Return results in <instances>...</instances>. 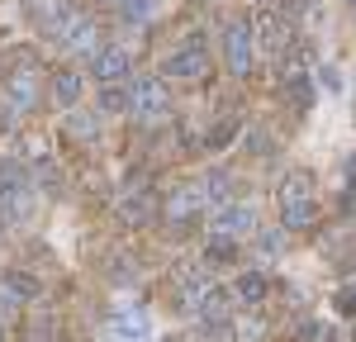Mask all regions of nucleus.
Listing matches in <instances>:
<instances>
[{"label":"nucleus","instance_id":"nucleus-19","mask_svg":"<svg viewBox=\"0 0 356 342\" xmlns=\"http://www.w3.org/2000/svg\"><path fill=\"white\" fill-rule=\"evenodd\" d=\"M5 290H10L15 300H33V295H38L33 276H24V271H10V276H5Z\"/></svg>","mask_w":356,"mask_h":342},{"label":"nucleus","instance_id":"nucleus-18","mask_svg":"<svg viewBox=\"0 0 356 342\" xmlns=\"http://www.w3.org/2000/svg\"><path fill=\"white\" fill-rule=\"evenodd\" d=\"M280 252H285V233H280V228H266V233H257V256H261V261H275Z\"/></svg>","mask_w":356,"mask_h":342},{"label":"nucleus","instance_id":"nucleus-29","mask_svg":"<svg viewBox=\"0 0 356 342\" xmlns=\"http://www.w3.org/2000/svg\"><path fill=\"white\" fill-rule=\"evenodd\" d=\"M228 138H233V124H219V129H209V138H204V142H209V147H223Z\"/></svg>","mask_w":356,"mask_h":342},{"label":"nucleus","instance_id":"nucleus-22","mask_svg":"<svg viewBox=\"0 0 356 342\" xmlns=\"http://www.w3.org/2000/svg\"><path fill=\"white\" fill-rule=\"evenodd\" d=\"M95 129H100V119H90V114H67V133H76V138H95Z\"/></svg>","mask_w":356,"mask_h":342},{"label":"nucleus","instance_id":"nucleus-26","mask_svg":"<svg viewBox=\"0 0 356 342\" xmlns=\"http://www.w3.org/2000/svg\"><path fill=\"white\" fill-rule=\"evenodd\" d=\"M124 10H129L134 19H147V15L157 10V0H124Z\"/></svg>","mask_w":356,"mask_h":342},{"label":"nucleus","instance_id":"nucleus-6","mask_svg":"<svg viewBox=\"0 0 356 342\" xmlns=\"http://www.w3.org/2000/svg\"><path fill=\"white\" fill-rule=\"evenodd\" d=\"M171 285H176V304H200L214 285H209V276H204V266H176V276H171Z\"/></svg>","mask_w":356,"mask_h":342},{"label":"nucleus","instance_id":"nucleus-27","mask_svg":"<svg viewBox=\"0 0 356 342\" xmlns=\"http://www.w3.org/2000/svg\"><path fill=\"white\" fill-rule=\"evenodd\" d=\"M318 81H323L332 95H337V90H342V72H337V67H318Z\"/></svg>","mask_w":356,"mask_h":342},{"label":"nucleus","instance_id":"nucleus-28","mask_svg":"<svg viewBox=\"0 0 356 342\" xmlns=\"http://www.w3.org/2000/svg\"><path fill=\"white\" fill-rule=\"evenodd\" d=\"M290 95H295V105H309V100H314V90H309V81H304V76H295V81H290Z\"/></svg>","mask_w":356,"mask_h":342},{"label":"nucleus","instance_id":"nucleus-21","mask_svg":"<svg viewBox=\"0 0 356 342\" xmlns=\"http://www.w3.org/2000/svg\"><path fill=\"white\" fill-rule=\"evenodd\" d=\"M261 295H266V281H261L257 271H247L243 281H238V300H247V304H257Z\"/></svg>","mask_w":356,"mask_h":342},{"label":"nucleus","instance_id":"nucleus-13","mask_svg":"<svg viewBox=\"0 0 356 342\" xmlns=\"http://www.w3.org/2000/svg\"><path fill=\"white\" fill-rule=\"evenodd\" d=\"M129 72V53L124 48H105V53H95V76L110 86V81H119Z\"/></svg>","mask_w":356,"mask_h":342},{"label":"nucleus","instance_id":"nucleus-4","mask_svg":"<svg viewBox=\"0 0 356 342\" xmlns=\"http://www.w3.org/2000/svg\"><path fill=\"white\" fill-rule=\"evenodd\" d=\"M33 219V190H24V181L15 186H0V224L5 228H19Z\"/></svg>","mask_w":356,"mask_h":342},{"label":"nucleus","instance_id":"nucleus-2","mask_svg":"<svg viewBox=\"0 0 356 342\" xmlns=\"http://www.w3.org/2000/svg\"><path fill=\"white\" fill-rule=\"evenodd\" d=\"M129 110H138L143 119H162V114L171 110V95H166L162 76H143V81H134V90H129Z\"/></svg>","mask_w":356,"mask_h":342},{"label":"nucleus","instance_id":"nucleus-7","mask_svg":"<svg viewBox=\"0 0 356 342\" xmlns=\"http://www.w3.org/2000/svg\"><path fill=\"white\" fill-rule=\"evenodd\" d=\"M204 200H209V195H204V186H195V181H191V186H181L176 195L166 200V214H171L176 224H191L195 214L204 209Z\"/></svg>","mask_w":356,"mask_h":342},{"label":"nucleus","instance_id":"nucleus-9","mask_svg":"<svg viewBox=\"0 0 356 342\" xmlns=\"http://www.w3.org/2000/svg\"><path fill=\"white\" fill-rule=\"evenodd\" d=\"M152 214H157V195L152 190H129L119 200V219L124 224H152Z\"/></svg>","mask_w":356,"mask_h":342},{"label":"nucleus","instance_id":"nucleus-15","mask_svg":"<svg viewBox=\"0 0 356 342\" xmlns=\"http://www.w3.org/2000/svg\"><path fill=\"white\" fill-rule=\"evenodd\" d=\"M53 100H57V105H67V110H72V105L81 100V76H76V72H62V76L53 81Z\"/></svg>","mask_w":356,"mask_h":342},{"label":"nucleus","instance_id":"nucleus-20","mask_svg":"<svg viewBox=\"0 0 356 342\" xmlns=\"http://www.w3.org/2000/svg\"><path fill=\"white\" fill-rule=\"evenodd\" d=\"M200 314H204V318H209V323H228V300H223V295H214V290H209V295H204V300H200Z\"/></svg>","mask_w":356,"mask_h":342},{"label":"nucleus","instance_id":"nucleus-32","mask_svg":"<svg viewBox=\"0 0 356 342\" xmlns=\"http://www.w3.org/2000/svg\"><path fill=\"white\" fill-rule=\"evenodd\" d=\"M347 176H352V190H356V152H352V162H347Z\"/></svg>","mask_w":356,"mask_h":342},{"label":"nucleus","instance_id":"nucleus-24","mask_svg":"<svg viewBox=\"0 0 356 342\" xmlns=\"http://www.w3.org/2000/svg\"><path fill=\"white\" fill-rule=\"evenodd\" d=\"M233 252H238V247H233V238H223V233L209 238V261H233Z\"/></svg>","mask_w":356,"mask_h":342},{"label":"nucleus","instance_id":"nucleus-34","mask_svg":"<svg viewBox=\"0 0 356 342\" xmlns=\"http://www.w3.org/2000/svg\"><path fill=\"white\" fill-rule=\"evenodd\" d=\"M352 5H356V0H352Z\"/></svg>","mask_w":356,"mask_h":342},{"label":"nucleus","instance_id":"nucleus-25","mask_svg":"<svg viewBox=\"0 0 356 342\" xmlns=\"http://www.w3.org/2000/svg\"><path fill=\"white\" fill-rule=\"evenodd\" d=\"M228 190H233V176H228V171H214V176L204 181V195H214V200H223Z\"/></svg>","mask_w":356,"mask_h":342},{"label":"nucleus","instance_id":"nucleus-8","mask_svg":"<svg viewBox=\"0 0 356 342\" xmlns=\"http://www.w3.org/2000/svg\"><path fill=\"white\" fill-rule=\"evenodd\" d=\"M147 338H152V323L143 309H129L110 323V342H147Z\"/></svg>","mask_w":356,"mask_h":342},{"label":"nucleus","instance_id":"nucleus-35","mask_svg":"<svg viewBox=\"0 0 356 342\" xmlns=\"http://www.w3.org/2000/svg\"><path fill=\"white\" fill-rule=\"evenodd\" d=\"M0 342H5V338H0Z\"/></svg>","mask_w":356,"mask_h":342},{"label":"nucleus","instance_id":"nucleus-33","mask_svg":"<svg viewBox=\"0 0 356 342\" xmlns=\"http://www.w3.org/2000/svg\"><path fill=\"white\" fill-rule=\"evenodd\" d=\"M114 5H124V0H114Z\"/></svg>","mask_w":356,"mask_h":342},{"label":"nucleus","instance_id":"nucleus-10","mask_svg":"<svg viewBox=\"0 0 356 342\" xmlns=\"http://www.w3.org/2000/svg\"><path fill=\"white\" fill-rule=\"evenodd\" d=\"M24 15L33 19V24H43L48 33H57V28L67 24V0H24Z\"/></svg>","mask_w":356,"mask_h":342},{"label":"nucleus","instance_id":"nucleus-5","mask_svg":"<svg viewBox=\"0 0 356 342\" xmlns=\"http://www.w3.org/2000/svg\"><path fill=\"white\" fill-rule=\"evenodd\" d=\"M257 228V209L252 204H219L214 209V233H223V238H247Z\"/></svg>","mask_w":356,"mask_h":342},{"label":"nucleus","instance_id":"nucleus-3","mask_svg":"<svg viewBox=\"0 0 356 342\" xmlns=\"http://www.w3.org/2000/svg\"><path fill=\"white\" fill-rule=\"evenodd\" d=\"M57 38H62L67 53H76V57L100 53V28H95V19H81V15H67V24L57 28Z\"/></svg>","mask_w":356,"mask_h":342},{"label":"nucleus","instance_id":"nucleus-12","mask_svg":"<svg viewBox=\"0 0 356 342\" xmlns=\"http://www.w3.org/2000/svg\"><path fill=\"white\" fill-rule=\"evenodd\" d=\"M309 200H314V176H309V171H290V176L280 181V209L309 204Z\"/></svg>","mask_w":356,"mask_h":342},{"label":"nucleus","instance_id":"nucleus-14","mask_svg":"<svg viewBox=\"0 0 356 342\" xmlns=\"http://www.w3.org/2000/svg\"><path fill=\"white\" fill-rule=\"evenodd\" d=\"M252 38H261L271 53H285V24H280L275 15H261V19L252 24Z\"/></svg>","mask_w":356,"mask_h":342},{"label":"nucleus","instance_id":"nucleus-11","mask_svg":"<svg viewBox=\"0 0 356 342\" xmlns=\"http://www.w3.org/2000/svg\"><path fill=\"white\" fill-rule=\"evenodd\" d=\"M204 72V48L200 43H186L166 57V76H200Z\"/></svg>","mask_w":356,"mask_h":342},{"label":"nucleus","instance_id":"nucleus-23","mask_svg":"<svg viewBox=\"0 0 356 342\" xmlns=\"http://www.w3.org/2000/svg\"><path fill=\"white\" fill-rule=\"evenodd\" d=\"M100 110H110V114L129 110V90H119V86H105V90H100Z\"/></svg>","mask_w":356,"mask_h":342},{"label":"nucleus","instance_id":"nucleus-1","mask_svg":"<svg viewBox=\"0 0 356 342\" xmlns=\"http://www.w3.org/2000/svg\"><path fill=\"white\" fill-rule=\"evenodd\" d=\"M223 53H228V67L247 76L252 72V62H257V38H252V24L247 19H233V24L223 28Z\"/></svg>","mask_w":356,"mask_h":342},{"label":"nucleus","instance_id":"nucleus-17","mask_svg":"<svg viewBox=\"0 0 356 342\" xmlns=\"http://www.w3.org/2000/svg\"><path fill=\"white\" fill-rule=\"evenodd\" d=\"M33 90H38V76H33V72H19V76H10V100H15V105H33Z\"/></svg>","mask_w":356,"mask_h":342},{"label":"nucleus","instance_id":"nucleus-16","mask_svg":"<svg viewBox=\"0 0 356 342\" xmlns=\"http://www.w3.org/2000/svg\"><path fill=\"white\" fill-rule=\"evenodd\" d=\"M318 219V200H309V204H290V209H280V224L285 228H309Z\"/></svg>","mask_w":356,"mask_h":342},{"label":"nucleus","instance_id":"nucleus-30","mask_svg":"<svg viewBox=\"0 0 356 342\" xmlns=\"http://www.w3.org/2000/svg\"><path fill=\"white\" fill-rule=\"evenodd\" d=\"M247 342H261V318H243V328H238Z\"/></svg>","mask_w":356,"mask_h":342},{"label":"nucleus","instance_id":"nucleus-31","mask_svg":"<svg viewBox=\"0 0 356 342\" xmlns=\"http://www.w3.org/2000/svg\"><path fill=\"white\" fill-rule=\"evenodd\" d=\"M337 309L347 314V318L356 314V285H352V290H342V295H337Z\"/></svg>","mask_w":356,"mask_h":342}]
</instances>
